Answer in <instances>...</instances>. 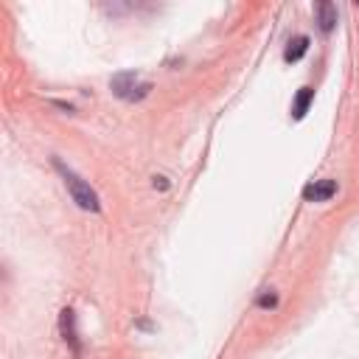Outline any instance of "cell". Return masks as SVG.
I'll list each match as a JSON object with an SVG mask.
<instances>
[{
    "mask_svg": "<svg viewBox=\"0 0 359 359\" xmlns=\"http://www.w3.org/2000/svg\"><path fill=\"white\" fill-rule=\"evenodd\" d=\"M258 303H261V306H275V297H272V294H269V297H261V300H258Z\"/></svg>",
    "mask_w": 359,
    "mask_h": 359,
    "instance_id": "ba28073f",
    "label": "cell"
},
{
    "mask_svg": "<svg viewBox=\"0 0 359 359\" xmlns=\"http://www.w3.org/2000/svg\"><path fill=\"white\" fill-rule=\"evenodd\" d=\"M135 73H118L115 79H112V93L115 95H121V98H126V101H132V95H135Z\"/></svg>",
    "mask_w": 359,
    "mask_h": 359,
    "instance_id": "277c9868",
    "label": "cell"
},
{
    "mask_svg": "<svg viewBox=\"0 0 359 359\" xmlns=\"http://www.w3.org/2000/svg\"><path fill=\"white\" fill-rule=\"evenodd\" d=\"M306 50H309V36H306V34H300V36H294V39L289 42V48L283 50V59H286V62H297Z\"/></svg>",
    "mask_w": 359,
    "mask_h": 359,
    "instance_id": "52a82bcc",
    "label": "cell"
},
{
    "mask_svg": "<svg viewBox=\"0 0 359 359\" xmlns=\"http://www.w3.org/2000/svg\"><path fill=\"white\" fill-rule=\"evenodd\" d=\"M334 194H337V180H314L303 188L306 202H328Z\"/></svg>",
    "mask_w": 359,
    "mask_h": 359,
    "instance_id": "7a4b0ae2",
    "label": "cell"
},
{
    "mask_svg": "<svg viewBox=\"0 0 359 359\" xmlns=\"http://www.w3.org/2000/svg\"><path fill=\"white\" fill-rule=\"evenodd\" d=\"M314 14H317V22H320V31H334L337 28V6L328 3V0H320L314 6Z\"/></svg>",
    "mask_w": 359,
    "mask_h": 359,
    "instance_id": "3957f363",
    "label": "cell"
},
{
    "mask_svg": "<svg viewBox=\"0 0 359 359\" xmlns=\"http://www.w3.org/2000/svg\"><path fill=\"white\" fill-rule=\"evenodd\" d=\"M53 165H56V171L62 174V182H65V188H67L70 199H73L81 210L98 213V210H101V199H98V194L90 188V182H84L73 168H67V165H65V163H59V160H53Z\"/></svg>",
    "mask_w": 359,
    "mask_h": 359,
    "instance_id": "6da1fadb",
    "label": "cell"
},
{
    "mask_svg": "<svg viewBox=\"0 0 359 359\" xmlns=\"http://www.w3.org/2000/svg\"><path fill=\"white\" fill-rule=\"evenodd\" d=\"M62 334H65V339L70 342L73 353H79V342H76V317H73V309H65V311H62Z\"/></svg>",
    "mask_w": 359,
    "mask_h": 359,
    "instance_id": "8992f818",
    "label": "cell"
},
{
    "mask_svg": "<svg viewBox=\"0 0 359 359\" xmlns=\"http://www.w3.org/2000/svg\"><path fill=\"white\" fill-rule=\"evenodd\" d=\"M311 101H314V90H311V87H300V93L294 95V104H292V118L300 121V118L309 112Z\"/></svg>",
    "mask_w": 359,
    "mask_h": 359,
    "instance_id": "5b68a950",
    "label": "cell"
}]
</instances>
